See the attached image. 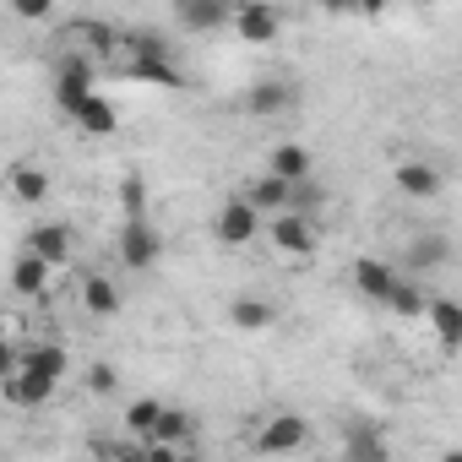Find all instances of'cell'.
Wrapping results in <instances>:
<instances>
[{
  "mask_svg": "<svg viewBox=\"0 0 462 462\" xmlns=\"http://www.w3.org/2000/svg\"><path fill=\"white\" fill-rule=\"evenodd\" d=\"M115 251H120V262H125L131 273H152V267H158V256H163V235H158V223H152L147 212L125 217V223H120V235H115Z\"/></svg>",
  "mask_w": 462,
  "mask_h": 462,
  "instance_id": "obj_1",
  "label": "cell"
},
{
  "mask_svg": "<svg viewBox=\"0 0 462 462\" xmlns=\"http://www.w3.org/2000/svg\"><path fill=\"white\" fill-rule=\"evenodd\" d=\"M348 457H359V462H375V457H386V440H381V430H375V424H354V430H348Z\"/></svg>",
  "mask_w": 462,
  "mask_h": 462,
  "instance_id": "obj_25",
  "label": "cell"
},
{
  "mask_svg": "<svg viewBox=\"0 0 462 462\" xmlns=\"http://www.w3.org/2000/svg\"><path fill=\"white\" fill-rule=\"evenodd\" d=\"M310 169H316V158H310V147H300V142H278L273 152H267V174H278V180H310Z\"/></svg>",
  "mask_w": 462,
  "mask_h": 462,
  "instance_id": "obj_19",
  "label": "cell"
},
{
  "mask_svg": "<svg viewBox=\"0 0 462 462\" xmlns=\"http://www.w3.org/2000/svg\"><path fill=\"white\" fill-rule=\"evenodd\" d=\"M185 440H190V413H185V408H158L152 430H147L136 446H142V451H147V446H174V451H180Z\"/></svg>",
  "mask_w": 462,
  "mask_h": 462,
  "instance_id": "obj_17",
  "label": "cell"
},
{
  "mask_svg": "<svg viewBox=\"0 0 462 462\" xmlns=\"http://www.w3.org/2000/svg\"><path fill=\"white\" fill-rule=\"evenodd\" d=\"M321 12H332V17H348V12H354V0H321Z\"/></svg>",
  "mask_w": 462,
  "mask_h": 462,
  "instance_id": "obj_33",
  "label": "cell"
},
{
  "mask_svg": "<svg viewBox=\"0 0 462 462\" xmlns=\"http://www.w3.org/2000/svg\"><path fill=\"white\" fill-rule=\"evenodd\" d=\"M158 408H163V402H158V397H136V402H131V408H125V430H131V435H136V440H142V435H147V430H152V419H158Z\"/></svg>",
  "mask_w": 462,
  "mask_h": 462,
  "instance_id": "obj_27",
  "label": "cell"
},
{
  "mask_svg": "<svg viewBox=\"0 0 462 462\" xmlns=\"http://www.w3.org/2000/svg\"><path fill=\"white\" fill-rule=\"evenodd\" d=\"M386 6H392V0H354L359 17H386Z\"/></svg>",
  "mask_w": 462,
  "mask_h": 462,
  "instance_id": "obj_32",
  "label": "cell"
},
{
  "mask_svg": "<svg viewBox=\"0 0 462 462\" xmlns=\"http://www.w3.org/2000/svg\"><path fill=\"white\" fill-rule=\"evenodd\" d=\"M228 28H235L245 44H273V39L283 33V12L267 6V0H240L235 17H228Z\"/></svg>",
  "mask_w": 462,
  "mask_h": 462,
  "instance_id": "obj_6",
  "label": "cell"
},
{
  "mask_svg": "<svg viewBox=\"0 0 462 462\" xmlns=\"http://www.w3.org/2000/svg\"><path fill=\"white\" fill-rule=\"evenodd\" d=\"M0 397H6L12 408H44L50 397H55V381L50 375H33V370H12L6 381H0Z\"/></svg>",
  "mask_w": 462,
  "mask_h": 462,
  "instance_id": "obj_10",
  "label": "cell"
},
{
  "mask_svg": "<svg viewBox=\"0 0 462 462\" xmlns=\"http://www.w3.org/2000/svg\"><path fill=\"white\" fill-rule=\"evenodd\" d=\"M392 180H397V190H402L408 201H435V196H440V174H435V163H424V158H397Z\"/></svg>",
  "mask_w": 462,
  "mask_h": 462,
  "instance_id": "obj_11",
  "label": "cell"
},
{
  "mask_svg": "<svg viewBox=\"0 0 462 462\" xmlns=\"http://www.w3.org/2000/svg\"><path fill=\"white\" fill-rule=\"evenodd\" d=\"M66 120H71L82 136H115V131H120V109H115V98H104L98 88H93V93H88Z\"/></svg>",
  "mask_w": 462,
  "mask_h": 462,
  "instance_id": "obj_9",
  "label": "cell"
},
{
  "mask_svg": "<svg viewBox=\"0 0 462 462\" xmlns=\"http://www.w3.org/2000/svg\"><path fill=\"white\" fill-rule=\"evenodd\" d=\"M17 365L33 370V375H50L55 386L71 375V354H66L60 343H23V348H17Z\"/></svg>",
  "mask_w": 462,
  "mask_h": 462,
  "instance_id": "obj_12",
  "label": "cell"
},
{
  "mask_svg": "<svg viewBox=\"0 0 462 462\" xmlns=\"http://www.w3.org/2000/svg\"><path fill=\"white\" fill-rule=\"evenodd\" d=\"M240 196H245L262 217H273V212H283V207H289V180H278V174H256Z\"/></svg>",
  "mask_w": 462,
  "mask_h": 462,
  "instance_id": "obj_21",
  "label": "cell"
},
{
  "mask_svg": "<svg viewBox=\"0 0 462 462\" xmlns=\"http://www.w3.org/2000/svg\"><path fill=\"white\" fill-rule=\"evenodd\" d=\"M115 77H131V82H147V88H185V77L174 71L169 55H136V60H125Z\"/></svg>",
  "mask_w": 462,
  "mask_h": 462,
  "instance_id": "obj_14",
  "label": "cell"
},
{
  "mask_svg": "<svg viewBox=\"0 0 462 462\" xmlns=\"http://www.w3.org/2000/svg\"><path fill=\"white\" fill-rule=\"evenodd\" d=\"M212 235H217V245H228V251H245V245L262 235V212H256L245 196H228V201L217 207V217H212Z\"/></svg>",
  "mask_w": 462,
  "mask_h": 462,
  "instance_id": "obj_3",
  "label": "cell"
},
{
  "mask_svg": "<svg viewBox=\"0 0 462 462\" xmlns=\"http://www.w3.org/2000/svg\"><path fill=\"white\" fill-rule=\"evenodd\" d=\"M120 212H125V217L147 212V180H142V174H125V180H120Z\"/></svg>",
  "mask_w": 462,
  "mask_h": 462,
  "instance_id": "obj_28",
  "label": "cell"
},
{
  "mask_svg": "<svg viewBox=\"0 0 462 462\" xmlns=\"http://www.w3.org/2000/svg\"><path fill=\"white\" fill-rule=\"evenodd\" d=\"M289 104H294V88L278 82V77H267V82H256V88L245 93V115H256V120H273V115H283Z\"/></svg>",
  "mask_w": 462,
  "mask_h": 462,
  "instance_id": "obj_18",
  "label": "cell"
},
{
  "mask_svg": "<svg viewBox=\"0 0 462 462\" xmlns=\"http://www.w3.org/2000/svg\"><path fill=\"white\" fill-rule=\"evenodd\" d=\"M115 386H120V370H115L109 359H98V365H88V392H93V397H109Z\"/></svg>",
  "mask_w": 462,
  "mask_h": 462,
  "instance_id": "obj_29",
  "label": "cell"
},
{
  "mask_svg": "<svg viewBox=\"0 0 462 462\" xmlns=\"http://www.w3.org/2000/svg\"><path fill=\"white\" fill-rule=\"evenodd\" d=\"M17 348H23V343H12L6 332H0V381H6V375L17 370Z\"/></svg>",
  "mask_w": 462,
  "mask_h": 462,
  "instance_id": "obj_31",
  "label": "cell"
},
{
  "mask_svg": "<svg viewBox=\"0 0 462 462\" xmlns=\"http://www.w3.org/2000/svg\"><path fill=\"white\" fill-rule=\"evenodd\" d=\"M451 251H446V240L440 235H424V240H413V251H408V267L413 273H430V267H440Z\"/></svg>",
  "mask_w": 462,
  "mask_h": 462,
  "instance_id": "obj_26",
  "label": "cell"
},
{
  "mask_svg": "<svg viewBox=\"0 0 462 462\" xmlns=\"http://www.w3.org/2000/svg\"><path fill=\"white\" fill-rule=\"evenodd\" d=\"M82 305H88V316H120V289L93 273V278H82Z\"/></svg>",
  "mask_w": 462,
  "mask_h": 462,
  "instance_id": "obj_24",
  "label": "cell"
},
{
  "mask_svg": "<svg viewBox=\"0 0 462 462\" xmlns=\"http://www.w3.org/2000/svg\"><path fill=\"white\" fill-rule=\"evenodd\" d=\"M392 283H397V267H392V262H375V256H359V262H354V289H359L365 300L381 305V300L392 294Z\"/></svg>",
  "mask_w": 462,
  "mask_h": 462,
  "instance_id": "obj_20",
  "label": "cell"
},
{
  "mask_svg": "<svg viewBox=\"0 0 462 462\" xmlns=\"http://www.w3.org/2000/svg\"><path fill=\"white\" fill-rule=\"evenodd\" d=\"M12 12L23 23H44V17H55V0H12Z\"/></svg>",
  "mask_w": 462,
  "mask_h": 462,
  "instance_id": "obj_30",
  "label": "cell"
},
{
  "mask_svg": "<svg viewBox=\"0 0 462 462\" xmlns=\"http://www.w3.org/2000/svg\"><path fill=\"white\" fill-rule=\"evenodd\" d=\"M93 88H98V66H93L88 55L66 50V55L55 60V104H60V115H71Z\"/></svg>",
  "mask_w": 462,
  "mask_h": 462,
  "instance_id": "obj_4",
  "label": "cell"
},
{
  "mask_svg": "<svg viewBox=\"0 0 462 462\" xmlns=\"http://www.w3.org/2000/svg\"><path fill=\"white\" fill-rule=\"evenodd\" d=\"M6 196L12 201H28V207H39V201H50V174L39 169V163H12L6 169Z\"/></svg>",
  "mask_w": 462,
  "mask_h": 462,
  "instance_id": "obj_15",
  "label": "cell"
},
{
  "mask_svg": "<svg viewBox=\"0 0 462 462\" xmlns=\"http://www.w3.org/2000/svg\"><path fill=\"white\" fill-rule=\"evenodd\" d=\"M413 6H424V0H413Z\"/></svg>",
  "mask_w": 462,
  "mask_h": 462,
  "instance_id": "obj_34",
  "label": "cell"
},
{
  "mask_svg": "<svg viewBox=\"0 0 462 462\" xmlns=\"http://www.w3.org/2000/svg\"><path fill=\"white\" fill-rule=\"evenodd\" d=\"M50 283H55V267H50V262H39V256H28V251L12 262V294H23V300H44Z\"/></svg>",
  "mask_w": 462,
  "mask_h": 462,
  "instance_id": "obj_16",
  "label": "cell"
},
{
  "mask_svg": "<svg viewBox=\"0 0 462 462\" xmlns=\"http://www.w3.org/2000/svg\"><path fill=\"white\" fill-rule=\"evenodd\" d=\"M267 240H273L278 256L305 262V256H316V223H310V212L283 207V212H273V223H267Z\"/></svg>",
  "mask_w": 462,
  "mask_h": 462,
  "instance_id": "obj_2",
  "label": "cell"
},
{
  "mask_svg": "<svg viewBox=\"0 0 462 462\" xmlns=\"http://www.w3.org/2000/svg\"><path fill=\"white\" fill-rule=\"evenodd\" d=\"M71 245H77L71 223H33L28 235H23V251H28V256H39V262H50L55 273H60V267H71Z\"/></svg>",
  "mask_w": 462,
  "mask_h": 462,
  "instance_id": "obj_5",
  "label": "cell"
},
{
  "mask_svg": "<svg viewBox=\"0 0 462 462\" xmlns=\"http://www.w3.org/2000/svg\"><path fill=\"white\" fill-rule=\"evenodd\" d=\"M235 17V0H174V23L190 33H223Z\"/></svg>",
  "mask_w": 462,
  "mask_h": 462,
  "instance_id": "obj_8",
  "label": "cell"
},
{
  "mask_svg": "<svg viewBox=\"0 0 462 462\" xmlns=\"http://www.w3.org/2000/svg\"><path fill=\"white\" fill-rule=\"evenodd\" d=\"M424 316H430L435 343H440L446 354H457V348H462V305L440 294V300H424Z\"/></svg>",
  "mask_w": 462,
  "mask_h": 462,
  "instance_id": "obj_13",
  "label": "cell"
},
{
  "mask_svg": "<svg viewBox=\"0 0 462 462\" xmlns=\"http://www.w3.org/2000/svg\"><path fill=\"white\" fill-rule=\"evenodd\" d=\"M305 440H310V419H300V413H273V419H262V430H256V451H305Z\"/></svg>",
  "mask_w": 462,
  "mask_h": 462,
  "instance_id": "obj_7",
  "label": "cell"
},
{
  "mask_svg": "<svg viewBox=\"0 0 462 462\" xmlns=\"http://www.w3.org/2000/svg\"><path fill=\"white\" fill-rule=\"evenodd\" d=\"M424 300H430V294H424L413 278H402V273H397V283H392V294H386L381 305H386L392 316H402V321H419V316H424Z\"/></svg>",
  "mask_w": 462,
  "mask_h": 462,
  "instance_id": "obj_23",
  "label": "cell"
},
{
  "mask_svg": "<svg viewBox=\"0 0 462 462\" xmlns=\"http://www.w3.org/2000/svg\"><path fill=\"white\" fill-rule=\"evenodd\" d=\"M228 321H235V332H273V321H278V310L267 305V300H235L228 305Z\"/></svg>",
  "mask_w": 462,
  "mask_h": 462,
  "instance_id": "obj_22",
  "label": "cell"
}]
</instances>
